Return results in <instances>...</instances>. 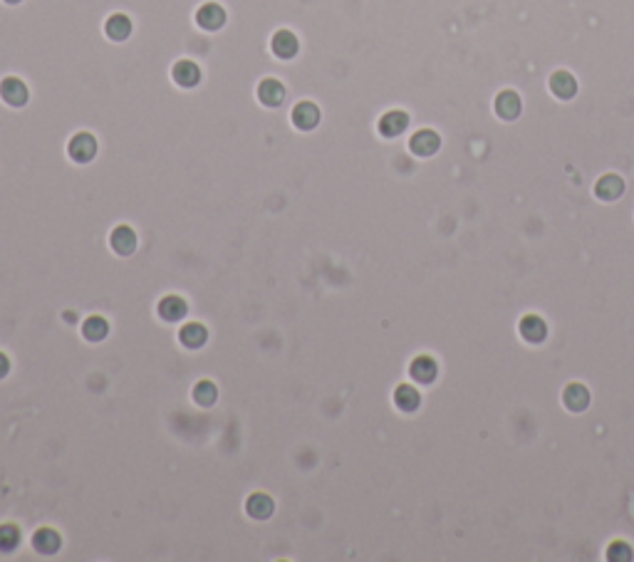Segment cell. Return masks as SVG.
<instances>
[{"label": "cell", "mask_w": 634, "mask_h": 562, "mask_svg": "<svg viewBox=\"0 0 634 562\" xmlns=\"http://www.w3.org/2000/svg\"><path fill=\"white\" fill-rule=\"evenodd\" d=\"M419 401H421V396H419V391H416L414 386H409V384H399V386H396L394 404L399 406L401 411H414L416 406H419Z\"/></svg>", "instance_id": "obj_22"}, {"label": "cell", "mask_w": 634, "mask_h": 562, "mask_svg": "<svg viewBox=\"0 0 634 562\" xmlns=\"http://www.w3.org/2000/svg\"><path fill=\"white\" fill-rule=\"evenodd\" d=\"M409 374L414 377L419 384H432V381L437 379V374H439V367H437V362H434L432 357L421 355V357H416V360L411 362Z\"/></svg>", "instance_id": "obj_11"}, {"label": "cell", "mask_w": 634, "mask_h": 562, "mask_svg": "<svg viewBox=\"0 0 634 562\" xmlns=\"http://www.w3.org/2000/svg\"><path fill=\"white\" fill-rule=\"evenodd\" d=\"M28 87L23 80H18V77H6V80L0 82V97H3V102L11 106H23L28 102Z\"/></svg>", "instance_id": "obj_4"}, {"label": "cell", "mask_w": 634, "mask_h": 562, "mask_svg": "<svg viewBox=\"0 0 634 562\" xmlns=\"http://www.w3.org/2000/svg\"><path fill=\"white\" fill-rule=\"evenodd\" d=\"M171 77L178 87H196L201 82V67L191 60H178L171 70Z\"/></svg>", "instance_id": "obj_9"}, {"label": "cell", "mask_w": 634, "mask_h": 562, "mask_svg": "<svg viewBox=\"0 0 634 562\" xmlns=\"http://www.w3.org/2000/svg\"><path fill=\"white\" fill-rule=\"evenodd\" d=\"M196 23L203 30H219L226 23V11L219 3H206L196 11Z\"/></svg>", "instance_id": "obj_6"}, {"label": "cell", "mask_w": 634, "mask_h": 562, "mask_svg": "<svg viewBox=\"0 0 634 562\" xmlns=\"http://www.w3.org/2000/svg\"><path fill=\"white\" fill-rule=\"evenodd\" d=\"M563 399L570 411H583V409H587V404H590V391H587V386H583V384H568Z\"/></svg>", "instance_id": "obj_21"}, {"label": "cell", "mask_w": 634, "mask_h": 562, "mask_svg": "<svg viewBox=\"0 0 634 562\" xmlns=\"http://www.w3.org/2000/svg\"><path fill=\"white\" fill-rule=\"evenodd\" d=\"M178 340H181L183 347L196 350V347H201L203 342L208 340V329L203 327L201 322H188V324H183L181 332H178Z\"/></svg>", "instance_id": "obj_17"}, {"label": "cell", "mask_w": 634, "mask_h": 562, "mask_svg": "<svg viewBox=\"0 0 634 562\" xmlns=\"http://www.w3.org/2000/svg\"><path fill=\"white\" fill-rule=\"evenodd\" d=\"M406 127H409V114H406V111H401V109L386 111L384 117L379 119V134H382V137H386V139L404 134Z\"/></svg>", "instance_id": "obj_5"}, {"label": "cell", "mask_w": 634, "mask_h": 562, "mask_svg": "<svg viewBox=\"0 0 634 562\" xmlns=\"http://www.w3.org/2000/svg\"><path fill=\"white\" fill-rule=\"evenodd\" d=\"M258 99L263 102L265 106H278L283 104L285 99V87L283 82L273 80V77H268V80H263L258 85Z\"/></svg>", "instance_id": "obj_14"}, {"label": "cell", "mask_w": 634, "mask_h": 562, "mask_svg": "<svg viewBox=\"0 0 634 562\" xmlns=\"http://www.w3.org/2000/svg\"><path fill=\"white\" fill-rule=\"evenodd\" d=\"M6 3H11V6H16V3H20V0H6Z\"/></svg>", "instance_id": "obj_28"}, {"label": "cell", "mask_w": 634, "mask_h": 562, "mask_svg": "<svg viewBox=\"0 0 634 562\" xmlns=\"http://www.w3.org/2000/svg\"><path fill=\"white\" fill-rule=\"evenodd\" d=\"M607 557L612 562H629L634 557V552H632V547H629V542L614 540L612 545L607 547Z\"/></svg>", "instance_id": "obj_26"}, {"label": "cell", "mask_w": 634, "mask_h": 562, "mask_svg": "<svg viewBox=\"0 0 634 562\" xmlns=\"http://www.w3.org/2000/svg\"><path fill=\"white\" fill-rule=\"evenodd\" d=\"M595 193H597L602 201H617L624 193V181L617 176V173H604L597 183H595Z\"/></svg>", "instance_id": "obj_13"}, {"label": "cell", "mask_w": 634, "mask_h": 562, "mask_svg": "<svg viewBox=\"0 0 634 562\" xmlns=\"http://www.w3.org/2000/svg\"><path fill=\"white\" fill-rule=\"evenodd\" d=\"M104 32H107L109 40H127L129 32H132V20H129L124 13H114V16L107 18V23H104Z\"/></svg>", "instance_id": "obj_16"}, {"label": "cell", "mask_w": 634, "mask_h": 562, "mask_svg": "<svg viewBox=\"0 0 634 562\" xmlns=\"http://www.w3.org/2000/svg\"><path fill=\"white\" fill-rule=\"evenodd\" d=\"M216 396H219V389H216L214 381L203 379V381H198V384L193 386V399H196V404L211 406L216 401Z\"/></svg>", "instance_id": "obj_24"}, {"label": "cell", "mask_w": 634, "mask_h": 562, "mask_svg": "<svg viewBox=\"0 0 634 562\" xmlns=\"http://www.w3.org/2000/svg\"><path fill=\"white\" fill-rule=\"evenodd\" d=\"M293 124L303 132H310L320 124V106L315 102H298L293 106Z\"/></svg>", "instance_id": "obj_2"}, {"label": "cell", "mask_w": 634, "mask_h": 562, "mask_svg": "<svg viewBox=\"0 0 634 562\" xmlns=\"http://www.w3.org/2000/svg\"><path fill=\"white\" fill-rule=\"evenodd\" d=\"M112 248L117 250L119 255H132L134 248H137V233H134L129 226H117L112 231Z\"/></svg>", "instance_id": "obj_15"}, {"label": "cell", "mask_w": 634, "mask_h": 562, "mask_svg": "<svg viewBox=\"0 0 634 562\" xmlns=\"http://www.w3.org/2000/svg\"><path fill=\"white\" fill-rule=\"evenodd\" d=\"M8 369H11V362H8V357L0 352V379L8 374Z\"/></svg>", "instance_id": "obj_27"}, {"label": "cell", "mask_w": 634, "mask_h": 562, "mask_svg": "<svg viewBox=\"0 0 634 562\" xmlns=\"http://www.w3.org/2000/svg\"><path fill=\"white\" fill-rule=\"evenodd\" d=\"M32 547H35L37 552H42V555H52V552H57V547H60V535H57V530H52V527H40V530L32 535Z\"/></svg>", "instance_id": "obj_19"}, {"label": "cell", "mask_w": 634, "mask_h": 562, "mask_svg": "<svg viewBox=\"0 0 634 562\" xmlns=\"http://www.w3.org/2000/svg\"><path fill=\"white\" fill-rule=\"evenodd\" d=\"M520 334H523V340L528 342H543L545 337H548V324H545L543 317H538V314H525V317L520 319Z\"/></svg>", "instance_id": "obj_10"}, {"label": "cell", "mask_w": 634, "mask_h": 562, "mask_svg": "<svg viewBox=\"0 0 634 562\" xmlns=\"http://www.w3.org/2000/svg\"><path fill=\"white\" fill-rule=\"evenodd\" d=\"M270 50H273V55L280 57V60H290V57L298 55L300 42L290 30H278L273 35V40H270Z\"/></svg>", "instance_id": "obj_7"}, {"label": "cell", "mask_w": 634, "mask_h": 562, "mask_svg": "<svg viewBox=\"0 0 634 562\" xmlns=\"http://www.w3.org/2000/svg\"><path fill=\"white\" fill-rule=\"evenodd\" d=\"M107 332H109V324H107V319L104 317H90V319H85V324H82V334H85L87 340L90 342H99V340H104V337H107Z\"/></svg>", "instance_id": "obj_23"}, {"label": "cell", "mask_w": 634, "mask_h": 562, "mask_svg": "<svg viewBox=\"0 0 634 562\" xmlns=\"http://www.w3.org/2000/svg\"><path fill=\"white\" fill-rule=\"evenodd\" d=\"M550 90H553V94L560 97V99H573V97L578 94V80H575L570 72L558 70L553 77H550Z\"/></svg>", "instance_id": "obj_12"}, {"label": "cell", "mask_w": 634, "mask_h": 562, "mask_svg": "<svg viewBox=\"0 0 634 562\" xmlns=\"http://www.w3.org/2000/svg\"><path fill=\"white\" fill-rule=\"evenodd\" d=\"M520 109H523V102L513 90H506V92H501V94L496 97V114L501 119H506V122L518 119Z\"/></svg>", "instance_id": "obj_8"}, {"label": "cell", "mask_w": 634, "mask_h": 562, "mask_svg": "<svg viewBox=\"0 0 634 562\" xmlns=\"http://www.w3.org/2000/svg\"><path fill=\"white\" fill-rule=\"evenodd\" d=\"M186 303H183L178 295H166V298H161V303H159V314H161L164 319H169V322H176V319H181L183 314H186Z\"/></svg>", "instance_id": "obj_20"}, {"label": "cell", "mask_w": 634, "mask_h": 562, "mask_svg": "<svg viewBox=\"0 0 634 562\" xmlns=\"http://www.w3.org/2000/svg\"><path fill=\"white\" fill-rule=\"evenodd\" d=\"M439 147H441V137L434 129H421L409 139V149L416 157H432L439 152Z\"/></svg>", "instance_id": "obj_3"}, {"label": "cell", "mask_w": 634, "mask_h": 562, "mask_svg": "<svg viewBox=\"0 0 634 562\" xmlns=\"http://www.w3.org/2000/svg\"><path fill=\"white\" fill-rule=\"evenodd\" d=\"M20 542V530L16 525H0V550H16Z\"/></svg>", "instance_id": "obj_25"}, {"label": "cell", "mask_w": 634, "mask_h": 562, "mask_svg": "<svg viewBox=\"0 0 634 562\" xmlns=\"http://www.w3.org/2000/svg\"><path fill=\"white\" fill-rule=\"evenodd\" d=\"M245 511H248V515L255 518V520H265V518L273 515V501H270V496H265V493H253V496L245 501Z\"/></svg>", "instance_id": "obj_18"}, {"label": "cell", "mask_w": 634, "mask_h": 562, "mask_svg": "<svg viewBox=\"0 0 634 562\" xmlns=\"http://www.w3.org/2000/svg\"><path fill=\"white\" fill-rule=\"evenodd\" d=\"M67 152H70V159H75L77 164H87V161H92L97 154V139L87 132H80L70 139Z\"/></svg>", "instance_id": "obj_1"}]
</instances>
